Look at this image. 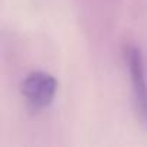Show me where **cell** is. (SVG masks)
I'll return each mask as SVG.
<instances>
[{"label": "cell", "instance_id": "1", "mask_svg": "<svg viewBox=\"0 0 147 147\" xmlns=\"http://www.w3.org/2000/svg\"><path fill=\"white\" fill-rule=\"evenodd\" d=\"M22 95L33 110L48 107L56 94V80L51 74L33 71L22 82Z\"/></svg>", "mask_w": 147, "mask_h": 147}, {"label": "cell", "instance_id": "2", "mask_svg": "<svg viewBox=\"0 0 147 147\" xmlns=\"http://www.w3.org/2000/svg\"><path fill=\"white\" fill-rule=\"evenodd\" d=\"M125 55H127L128 71H130L131 82H133V88H134L137 110H138V114H140L143 123L147 127V84H146V78H144L141 51L137 46H130Z\"/></svg>", "mask_w": 147, "mask_h": 147}]
</instances>
